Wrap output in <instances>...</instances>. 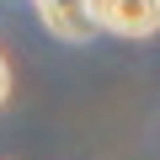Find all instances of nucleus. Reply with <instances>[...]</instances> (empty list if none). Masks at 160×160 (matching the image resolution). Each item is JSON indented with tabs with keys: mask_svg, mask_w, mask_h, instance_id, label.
I'll return each instance as SVG.
<instances>
[{
	"mask_svg": "<svg viewBox=\"0 0 160 160\" xmlns=\"http://www.w3.org/2000/svg\"><path fill=\"white\" fill-rule=\"evenodd\" d=\"M96 27L112 38H155L160 0H96Z\"/></svg>",
	"mask_w": 160,
	"mask_h": 160,
	"instance_id": "nucleus-1",
	"label": "nucleus"
},
{
	"mask_svg": "<svg viewBox=\"0 0 160 160\" xmlns=\"http://www.w3.org/2000/svg\"><path fill=\"white\" fill-rule=\"evenodd\" d=\"M38 11H43L48 32L64 38V43H86L91 32H102L96 27V0H38Z\"/></svg>",
	"mask_w": 160,
	"mask_h": 160,
	"instance_id": "nucleus-2",
	"label": "nucleus"
},
{
	"mask_svg": "<svg viewBox=\"0 0 160 160\" xmlns=\"http://www.w3.org/2000/svg\"><path fill=\"white\" fill-rule=\"evenodd\" d=\"M6 96H11V64H6V53H0V107H6Z\"/></svg>",
	"mask_w": 160,
	"mask_h": 160,
	"instance_id": "nucleus-3",
	"label": "nucleus"
}]
</instances>
